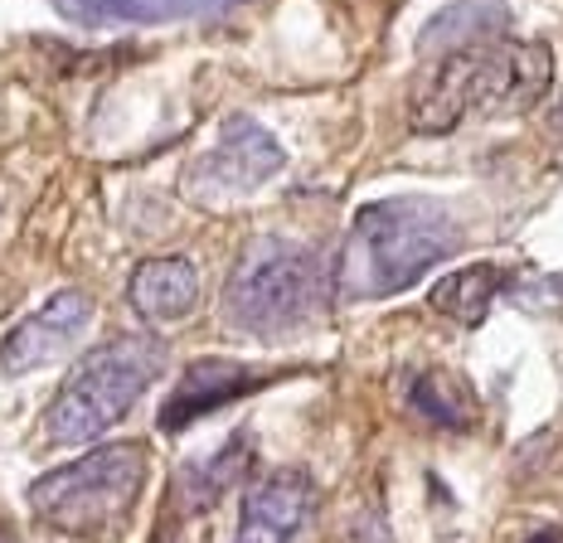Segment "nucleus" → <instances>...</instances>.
<instances>
[{
  "label": "nucleus",
  "instance_id": "nucleus-1",
  "mask_svg": "<svg viewBox=\"0 0 563 543\" xmlns=\"http://www.w3.org/2000/svg\"><path fill=\"white\" fill-rule=\"evenodd\" d=\"M549 74H554V54L530 40H481L438 54V64L413 82L408 98L413 132L448 136L466 117L525 112L544 98Z\"/></svg>",
  "mask_w": 563,
  "mask_h": 543
},
{
  "label": "nucleus",
  "instance_id": "nucleus-2",
  "mask_svg": "<svg viewBox=\"0 0 563 543\" xmlns=\"http://www.w3.org/2000/svg\"><path fill=\"white\" fill-rule=\"evenodd\" d=\"M462 243L452 209L428 195L374 199L350 223V243L335 272V291L350 301H384L408 291L422 272L448 263Z\"/></svg>",
  "mask_w": 563,
  "mask_h": 543
},
{
  "label": "nucleus",
  "instance_id": "nucleus-3",
  "mask_svg": "<svg viewBox=\"0 0 563 543\" xmlns=\"http://www.w3.org/2000/svg\"><path fill=\"white\" fill-rule=\"evenodd\" d=\"M335 301V272L321 253L287 239H257L243 247L239 267L224 281L229 325L249 335H282L291 325H307Z\"/></svg>",
  "mask_w": 563,
  "mask_h": 543
},
{
  "label": "nucleus",
  "instance_id": "nucleus-4",
  "mask_svg": "<svg viewBox=\"0 0 563 543\" xmlns=\"http://www.w3.org/2000/svg\"><path fill=\"white\" fill-rule=\"evenodd\" d=\"M161 364H166V345L151 335H117L88 350L44 412V436L54 446L98 442L108 428H117V418L132 412V403L161 374Z\"/></svg>",
  "mask_w": 563,
  "mask_h": 543
},
{
  "label": "nucleus",
  "instance_id": "nucleus-5",
  "mask_svg": "<svg viewBox=\"0 0 563 543\" xmlns=\"http://www.w3.org/2000/svg\"><path fill=\"white\" fill-rule=\"evenodd\" d=\"M146 486V446L112 442L78 456L74 466H58L30 486V505L58 534H102L136 505Z\"/></svg>",
  "mask_w": 563,
  "mask_h": 543
},
{
  "label": "nucleus",
  "instance_id": "nucleus-6",
  "mask_svg": "<svg viewBox=\"0 0 563 543\" xmlns=\"http://www.w3.org/2000/svg\"><path fill=\"white\" fill-rule=\"evenodd\" d=\"M282 170V146L253 117H229L214 146L185 170V190L199 204H229V199L253 195L257 185H267Z\"/></svg>",
  "mask_w": 563,
  "mask_h": 543
},
{
  "label": "nucleus",
  "instance_id": "nucleus-7",
  "mask_svg": "<svg viewBox=\"0 0 563 543\" xmlns=\"http://www.w3.org/2000/svg\"><path fill=\"white\" fill-rule=\"evenodd\" d=\"M88 325H92V297L88 291H78V287L54 291L40 311L25 315V321L0 340V374H5V379H20V374L64 359Z\"/></svg>",
  "mask_w": 563,
  "mask_h": 543
},
{
  "label": "nucleus",
  "instance_id": "nucleus-8",
  "mask_svg": "<svg viewBox=\"0 0 563 543\" xmlns=\"http://www.w3.org/2000/svg\"><path fill=\"white\" fill-rule=\"evenodd\" d=\"M311 500H316V486L307 470H297V466L273 470V476L257 480L249 490V500H243L239 539L233 543H291V534L307 524Z\"/></svg>",
  "mask_w": 563,
  "mask_h": 543
},
{
  "label": "nucleus",
  "instance_id": "nucleus-9",
  "mask_svg": "<svg viewBox=\"0 0 563 543\" xmlns=\"http://www.w3.org/2000/svg\"><path fill=\"white\" fill-rule=\"evenodd\" d=\"M257 384V374H249L243 364H229V359H199L185 369L180 388L170 394V403L161 408V428L166 432H180L190 428L195 418H205V412H214L219 403H229V398L249 394Z\"/></svg>",
  "mask_w": 563,
  "mask_h": 543
},
{
  "label": "nucleus",
  "instance_id": "nucleus-10",
  "mask_svg": "<svg viewBox=\"0 0 563 543\" xmlns=\"http://www.w3.org/2000/svg\"><path fill=\"white\" fill-rule=\"evenodd\" d=\"M126 297H132V306L146 321H161V325L185 321L199 301V272L190 257H151V263H141L132 272Z\"/></svg>",
  "mask_w": 563,
  "mask_h": 543
},
{
  "label": "nucleus",
  "instance_id": "nucleus-11",
  "mask_svg": "<svg viewBox=\"0 0 563 543\" xmlns=\"http://www.w3.org/2000/svg\"><path fill=\"white\" fill-rule=\"evenodd\" d=\"M506 25H510L506 5H496V0H462V5L442 10L438 20H428V30H422V49L452 54V49H466V44L496 40Z\"/></svg>",
  "mask_w": 563,
  "mask_h": 543
},
{
  "label": "nucleus",
  "instance_id": "nucleus-12",
  "mask_svg": "<svg viewBox=\"0 0 563 543\" xmlns=\"http://www.w3.org/2000/svg\"><path fill=\"white\" fill-rule=\"evenodd\" d=\"M496 291H500V272L490 263H476L466 272L442 277L438 287L428 291V301H432V311L452 315V321L481 325V321H486V311H490V301H496Z\"/></svg>",
  "mask_w": 563,
  "mask_h": 543
},
{
  "label": "nucleus",
  "instance_id": "nucleus-13",
  "mask_svg": "<svg viewBox=\"0 0 563 543\" xmlns=\"http://www.w3.org/2000/svg\"><path fill=\"white\" fill-rule=\"evenodd\" d=\"M413 408L422 418L432 422V428H448V432H462L466 422H472V394H466L462 379H452V374H418L413 379Z\"/></svg>",
  "mask_w": 563,
  "mask_h": 543
},
{
  "label": "nucleus",
  "instance_id": "nucleus-14",
  "mask_svg": "<svg viewBox=\"0 0 563 543\" xmlns=\"http://www.w3.org/2000/svg\"><path fill=\"white\" fill-rule=\"evenodd\" d=\"M239 462H243V446H224L214 462L185 470V476H180V490H185V500H190V510H209V505L224 495L229 480L239 476Z\"/></svg>",
  "mask_w": 563,
  "mask_h": 543
},
{
  "label": "nucleus",
  "instance_id": "nucleus-15",
  "mask_svg": "<svg viewBox=\"0 0 563 543\" xmlns=\"http://www.w3.org/2000/svg\"><path fill=\"white\" fill-rule=\"evenodd\" d=\"M530 543H559L554 534H539V539H530Z\"/></svg>",
  "mask_w": 563,
  "mask_h": 543
},
{
  "label": "nucleus",
  "instance_id": "nucleus-16",
  "mask_svg": "<svg viewBox=\"0 0 563 543\" xmlns=\"http://www.w3.org/2000/svg\"><path fill=\"white\" fill-rule=\"evenodd\" d=\"M0 543H15V539H10V534H0Z\"/></svg>",
  "mask_w": 563,
  "mask_h": 543
}]
</instances>
